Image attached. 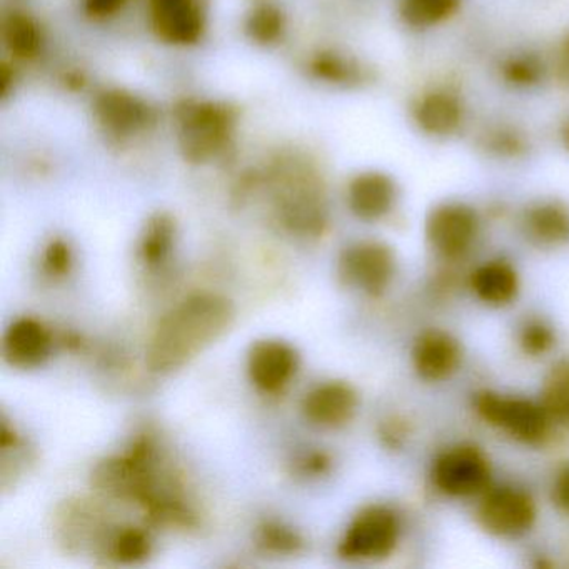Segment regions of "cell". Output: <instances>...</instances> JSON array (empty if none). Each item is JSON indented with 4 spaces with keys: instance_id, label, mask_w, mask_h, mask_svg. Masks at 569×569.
I'll list each match as a JSON object with an SVG mask.
<instances>
[{
    "instance_id": "6da1fadb",
    "label": "cell",
    "mask_w": 569,
    "mask_h": 569,
    "mask_svg": "<svg viewBox=\"0 0 569 569\" xmlns=\"http://www.w3.org/2000/svg\"><path fill=\"white\" fill-rule=\"evenodd\" d=\"M236 321L231 299L214 292L189 296L156 326L146 349V365L156 375H169L222 338Z\"/></svg>"
},
{
    "instance_id": "7a4b0ae2",
    "label": "cell",
    "mask_w": 569,
    "mask_h": 569,
    "mask_svg": "<svg viewBox=\"0 0 569 569\" xmlns=\"http://www.w3.org/2000/svg\"><path fill=\"white\" fill-rule=\"evenodd\" d=\"M398 538L399 519L395 511L386 506H369L346 529L339 555L356 561L386 558L395 549Z\"/></svg>"
},
{
    "instance_id": "3957f363",
    "label": "cell",
    "mask_w": 569,
    "mask_h": 569,
    "mask_svg": "<svg viewBox=\"0 0 569 569\" xmlns=\"http://www.w3.org/2000/svg\"><path fill=\"white\" fill-rule=\"evenodd\" d=\"M476 408L489 425L505 429L521 441L539 442L548 435L551 416L545 406L526 399L482 392L476 398Z\"/></svg>"
},
{
    "instance_id": "277c9868",
    "label": "cell",
    "mask_w": 569,
    "mask_h": 569,
    "mask_svg": "<svg viewBox=\"0 0 569 569\" xmlns=\"http://www.w3.org/2000/svg\"><path fill=\"white\" fill-rule=\"evenodd\" d=\"M232 116L216 104L188 108L181 119V146L191 161L201 162L221 151L231 136Z\"/></svg>"
},
{
    "instance_id": "5b68a950",
    "label": "cell",
    "mask_w": 569,
    "mask_h": 569,
    "mask_svg": "<svg viewBox=\"0 0 569 569\" xmlns=\"http://www.w3.org/2000/svg\"><path fill=\"white\" fill-rule=\"evenodd\" d=\"M339 274L346 284L369 296H381L395 276V254L382 242H358L341 256Z\"/></svg>"
},
{
    "instance_id": "8992f818",
    "label": "cell",
    "mask_w": 569,
    "mask_h": 569,
    "mask_svg": "<svg viewBox=\"0 0 569 569\" xmlns=\"http://www.w3.org/2000/svg\"><path fill=\"white\" fill-rule=\"evenodd\" d=\"M489 462L475 446H458L442 452L432 468L435 485L446 495L472 496L489 482Z\"/></svg>"
},
{
    "instance_id": "52a82bcc",
    "label": "cell",
    "mask_w": 569,
    "mask_h": 569,
    "mask_svg": "<svg viewBox=\"0 0 569 569\" xmlns=\"http://www.w3.org/2000/svg\"><path fill=\"white\" fill-rule=\"evenodd\" d=\"M56 532L61 545L69 551H84L86 548L94 546L104 551L112 529L104 519V512L94 501L79 498L69 499L59 508L56 515Z\"/></svg>"
},
{
    "instance_id": "ba28073f",
    "label": "cell",
    "mask_w": 569,
    "mask_h": 569,
    "mask_svg": "<svg viewBox=\"0 0 569 569\" xmlns=\"http://www.w3.org/2000/svg\"><path fill=\"white\" fill-rule=\"evenodd\" d=\"M426 234L442 258H461L478 234V216L471 208L458 202L438 206L429 214Z\"/></svg>"
},
{
    "instance_id": "9c48e42d",
    "label": "cell",
    "mask_w": 569,
    "mask_h": 569,
    "mask_svg": "<svg viewBox=\"0 0 569 569\" xmlns=\"http://www.w3.org/2000/svg\"><path fill=\"white\" fill-rule=\"evenodd\" d=\"M535 518V501L522 489H492L479 506V521L492 535H522L531 528Z\"/></svg>"
},
{
    "instance_id": "30bf717a",
    "label": "cell",
    "mask_w": 569,
    "mask_h": 569,
    "mask_svg": "<svg viewBox=\"0 0 569 569\" xmlns=\"http://www.w3.org/2000/svg\"><path fill=\"white\" fill-rule=\"evenodd\" d=\"M298 352L288 342L264 339L254 342L248 355V375L252 385L264 392H278L298 371Z\"/></svg>"
},
{
    "instance_id": "8fae6325",
    "label": "cell",
    "mask_w": 569,
    "mask_h": 569,
    "mask_svg": "<svg viewBox=\"0 0 569 569\" xmlns=\"http://www.w3.org/2000/svg\"><path fill=\"white\" fill-rule=\"evenodd\" d=\"M54 348L52 335L38 319L21 318L9 326L2 341V355L9 366L22 371L41 368Z\"/></svg>"
},
{
    "instance_id": "7c38bea8",
    "label": "cell",
    "mask_w": 569,
    "mask_h": 569,
    "mask_svg": "<svg viewBox=\"0 0 569 569\" xmlns=\"http://www.w3.org/2000/svg\"><path fill=\"white\" fill-rule=\"evenodd\" d=\"M149 12L159 38L171 44H192L204 31L199 0H151Z\"/></svg>"
},
{
    "instance_id": "4fadbf2b",
    "label": "cell",
    "mask_w": 569,
    "mask_h": 569,
    "mask_svg": "<svg viewBox=\"0 0 569 569\" xmlns=\"http://www.w3.org/2000/svg\"><path fill=\"white\" fill-rule=\"evenodd\" d=\"M358 409V395L348 382L331 381L306 395L302 412L312 425L339 428L351 421Z\"/></svg>"
},
{
    "instance_id": "5bb4252c",
    "label": "cell",
    "mask_w": 569,
    "mask_h": 569,
    "mask_svg": "<svg viewBox=\"0 0 569 569\" xmlns=\"http://www.w3.org/2000/svg\"><path fill=\"white\" fill-rule=\"evenodd\" d=\"M415 368L422 379L441 381L458 369L461 348L448 332L426 331L419 336L412 351Z\"/></svg>"
},
{
    "instance_id": "9a60e30c",
    "label": "cell",
    "mask_w": 569,
    "mask_h": 569,
    "mask_svg": "<svg viewBox=\"0 0 569 569\" xmlns=\"http://www.w3.org/2000/svg\"><path fill=\"white\" fill-rule=\"evenodd\" d=\"M395 201V182L382 172H365L352 179L349 184V208L365 221H378L385 218L391 211Z\"/></svg>"
},
{
    "instance_id": "2e32d148",
    "label": "cell",
    "mask_w": 569,
    "mask_h": 569,
    "mask_svg": "<svg viewBox=\"0 0 569 569\" xmlns=\"http://www.w3.org/2000/svg\"><path fill=\"white\" fill-rule=\"evenodd\" d=\"M96 114L101 124L116 136L136 134L152 121L149 106L122 91L102 94L96 104Z\"/></svg>"
},
{
    "instance_id": "e0dca14e",
    "label": "cell",
    "mask_w": 569,
    "mask_h": 569,
    "mask_svg": "<svg viewBox=\"0 0 569 569\" xmlns=\"http://www.w3.org/2000/svg\"><path fill=\"white\" fill-rule=\"evenodd\" d=\"M415 121L426 134H452L462 122L461 101L448 91L429 92L416 104Z\"/></svg>"
},
{
    "instance_id": "ac0fdd59",
    "label": "cell",
    "mask_w": 569,
    "mask_h": 569,
    "mask_svg": "<svg viewBox=\"0 0 569 569\" xmlns=\"http://www.w3.org/2000/svg\"><path fill=\"white\" fill-rule=\"evenodd\" d=\"M472 289L488 305H508L518 292V276L508 262L495 261L472 272Z\"/></svg>"
},
{
    "instance_id": "d6986e66",
    "label": "cell",
    "mask_w": 569,
    "mask_h": 569,
    "mask_svg": "<svg viewBox=\"0 0 569 569\" xmlns=\"http://www.w3.org/2000/svg\"><path fill=\"white\" fill-rule=\"evenodd\" d=\"M525 226L535 241L559 244L569 239V211L558 202H541L526 212Z\"/></svg>"
},
{
    "instance_id": "ffe728a7",
    "label": "cell",
    "mask_w": 569,
    "mask_h": 569,
    "mask_svg": "<svg viewBox=\"0 0 569 569\" xmlns=\"http://www.w3.org/2000/svg\"><path fill=\"white\" fill-rule=\"evenodd\" d=\"M176 222L171 216L159 212L152 216L142 231L139 258L148 268H158L174 248Z\"/></svg>"
},
{
    "instance_id": "44dd1931",
    "label": "cell",
    "mask_w": 569,
    "mask_h": 569,
    "mask_svg": "<svg viewBox=\"0 0 569 569\" xmlns=\"http://www.w3.org/2000/svg\"><path fill=\"white\" fill-rule=\"evenodd\" d=\"M151 552V539L141 528H116L104 546V555L121 565H134L148 558Z\"/></svg>"
},
{
    "instance_id": "7402d4cb",
    "label": "cell",
    "mask_w": 569,
    "mask_h": 569,
    "mask_svg": "<svg viewBox=\"0 0 569 569\" xmlns=\"http://www.w3.org/2000/svg\"><path fill=\"white\" fill-rule=\"evenodd\" d=\"M461 0H401L402 21L415 29L431 28L448 19Z\"/></svg>"
},
{
    "instance_id": "603a6c76",
    "label": "cell",
    "mask_w": 569,
    "mask_h": 569,
    "mask_svg": "<svg viewBox=\"0 0 569 569\" xmlns=\"http://www.w3.org/2000/svg\"><path fill=\"white\" fill-rule=\"evenodd\" d=\"M542 406L551 419L569 425V362L552 368L542 389Z\"/></svg>"
},
{
    "instance_id": "cb8c5ba5",
    "label": "cell",
    "mask_w": 569,
    "mask_h": 569,
    "mask_svg": "<svg viewBox=\"0 0 569 569\" xmlns=\"http://www.w3.org/2000/svg\"><path fill=\"white\" fill-rule=\"evenodd\" d=\"M4 39L12 54L19 58H32L41 48L38 26L28 16L12 14L6 21Z\"/></svg>"
},
{
    "instance_id": "d4e9b609",
    "label": "cell",
    "mask_w": 569,
    "mask_h": 569,
    "mask_svg": "<svg viewBox=\"0 0 569 569\" xmlns=\"http://www.w3.org/2000/svg\"><path fill=\"white\" fill-rule=\"evenodd\" d=\"M256 541L262 551L274 555H295L305 542L295 529L279 521L262 522L256 531Z\"/></svg>"
},
{
    "instance_id": "484cf974",
    "label": "cell",
    "mask_w": 569,
    "mask_h": 569,
    "mask_svg": "<svg viewBox=\"0 0 569 569\" xmlns=\"http://www.w3.org/2000/svg\"><path fill=\"white\" fill-rule=\"evenodd\" d=\"M284 22H282L281 12L271 6H262L252 12L248 22V31L252 39L259 42H272L281 36Z\"/></svg>"
},
{
    "instance_id": "4316f807",
    "label": "cell",
    "mask_w": 569,
    "mask_h": 569,
    "mask_svg": "<svg viewBox=\"0 0 569 569\" xmlns=\"http://www.w3.org/2000/svg\"><path fill=\"white\" fill-rule=\"evenodd\" d=\"M502 76L509 84L526 88L536 84L542 76V64L535 56H515L502 64Z\"/></svg>"
},
{
    "instance_id": "83f0119b",
    "label": "cell",
    "mask_w": 569,
    "mask_h": 569,
    "mask_svg": "<svg viewBox=\"0 0 569 569\" xmlns=\"http://www.w3.org/2000/svg\"><path fill=\"white\" fill-rule=\"evenodd\" d=\"M72 268L71 248L62 239H56L46 248L44 269L52 278L68 276Z\"/></svg>"
},
{
    "instance_id": "f1b7e54d",
    "label": "cell",
    "mask_w": 569,
    "mask_h": 569,
    "mask_svg": "<svg viewBox=\"0 0 569 569\" xmlns=\"http://www.w3.org/2000/svg\"><path fill=\"white\" fill-rule=\"evenodd\" d=\"M552 342H555V336L542 322H528L521 331V346L528 355H542L551 348Z\"/></svg>"
},
{
    "instance_id": "f546056e",
    "label": "cell",
    "mask_w": 569,
    "mask_h": 569,
    "mask_svg": "<svg viewBox=\"0 0 569 569\" xmlns=\"http://www.w3.org/2000/svg\"><path fill=\"white\" fill-rule=\"evenodd\" d=\"M319 71L326 78L335 79V81H355L358 78V68L342 61V59H326L319 64Z\"/></svg>"
},
{
    "instance_id": "4dcf8cb0",
    "label": "cell",
    "mask_w": 569,
    "mask_h": 569,
    "mask_svg": "<svg viewBox=\"0 0 569 569\" xmlns=\"http://www.w3.org/2000/svg\"><path fill=\"white\" fill-rule=\"evenodd\" d=\"M492 151L499 152V154H518L522 151V141L519 136L512 134V132H498L492 136L491 139Z\"/></svg>"
},
{
    "instance_id": "1f68e13d",
    "label": "cell",
    "mask_w": 569,
    "mask_h": 569,
    "mask_svg": "<svg viewBox=\"0 0 569 569\" xmlns=\"http://www.w3.org/2000/svg\"><path fill=\"white\" fill-rule=\"evenodd\" d=\"M555 499L559 508L569 512V466H566L555 482Z\"/></svg>"
},
{
    "instance_id": "d6a6232c",
    "label": "cell",
    "mask_w": 569,
    "mask_h": 569,
    "mask_svg": "<svg viewBox=\"0 0 569 569\" xmlns=\"http://www.w3.org/2000/svg\"><path fill=\"white\" fill-rule=\"evenodd\" d=\"M331 461L322 452H312L301 462V471L305 475H322L329 468Z\"/></svg>"
},
{
    "instance_id": "836d02e7",
    "label": "cell",
    "mask_w": 569,
    "mask_h": 569,
    "mask_svg": "<svg viewBox=\"0 0 569 569\" xmlns=\"http://www.w3.org/2000/svg\"><path fill=\"white\" fill-rule=\"evenodd\" d=\"M126 0H88V11L94 16H109L118 11Z\"/></svg>"
},
{
    "instance_id": "e575fe53",
    "label": "cell",
    "mask_w": 569,
    "mask_h": 569,
    "mask_svg": "<svg viewBox=\"0 0 569 569\" xmlns=\"http://www.w3.org/2000/svg\"><path fill=\"white\" fill-rule=\"evenodd\" d=\"M565 52H566V59H568V64H569V38H568V41H566Z\"/></svg>"
},
{
    "instance_id": "d590c367",
    "label": "cell",
    "mask_w": 569,
    "mask_h": 569,
    "mask_svg": "<svg viewBox=\"0 0 569 569\" xmlns=\"http://www.w3.org/2000/svg\"><path fill=\"white\" fill-rule=\"evenodd\" d=\"M568 144H569V128H568Z\"/></svg>"
}]
</instances>
